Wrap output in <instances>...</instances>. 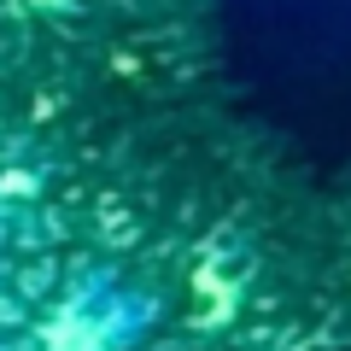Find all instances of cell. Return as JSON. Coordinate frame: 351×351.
<instances>
[{
	"instance_id": "1",
	"label": "cell",
	"mask_w": 351,
	"mask_h": 351,
	"mask_svg": "<svg viewBox=\"0 0 351 351\" xmlns=\"http://www.w3.org/2000/svg\"><path fill=\"white\" fill-rule=\"evenodd\" d=\"M135 334L123 304L112 299H71L47 328H41V351H123Z\"/></svg>"
}]
</instances>
